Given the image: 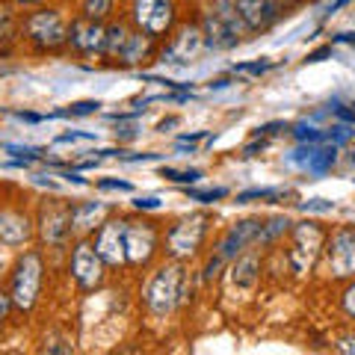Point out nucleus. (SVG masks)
<instances>
[{
	"mask_svg": "<svg viewBox=\"0 0 355 355\" xmlns=\"http://www.w3.org/2000/svg\"><path fill=\"white\" fill-rule=\"evenodd\" d=\"M104 258L98 254V249L92 243L80 240L74 246V254H71V275L74 282L83 287V291H95L98 284L104 282Z\"/></svg>",
	"mask_w": 355,
	"mask_h": 355,
	"instance_id": "7",
	"label": "nucleus"
},
{
	"mask_svg": "<svg viewBox=\"0 0 355 355\" xmlns=\"http://www.w3.org/2000/svg\"><path fill=\"white\" fill-rule=\"evenodd\" d=\"M160 178H169V181H175V184H196L198 178H202V172L198 169H172V166H163Z\"/></svg>",
	"mask_w": 355,
	"mask_h": 355,
	"instance_id": "26",
	"label": "nucleus"
},
{
	"mask_svg": "<svg viewBox=\"0 0 355 355\" xmlns=\"http://www.w3.org/2000/svg\"><path fill=\"white\" fill-rule=\"evenodd\" d=\"M33 234V225L24 214H18V210H0V243L9 249L15 246H24Z\"/></svg>",
	"mask_w": 355,
	"mask_h": 355,
	"instance_id": "17",
	"label": "nucleus"
},
{
	"mask_svg": "<svg viewBox=\"0 0 355 355\" xmlns=\"http://www.w3.org/2000/svg\"><path fill=\"white\" fill-rule=\"evenodd\" d=\"M329 53H331V44H326V48H320L314 53H308V62H320V60H326Z\"/></svg>",
	"mask_w": 355,
	"mask_h": 355,
	"instance_id": "38",
	"label": "nucleus"
},
{
	"mask_svg": "<svg viewBox=\"0 0 355 355\" xmlns=\"http://www.w3.org/2000/svg\"><path fill=\"white\" fill-rule=\"evenodd\" d=\"M18 3H24V6H30V3H39V0H18Z\"/></svg>",
	"mask_w": 355,
	"mask_h": 355,
	"instance_id": "45",
	"label": "nucleus"
},
{
	"mask_svg": "<svg viewBox=\"0 0 355 355\" xmlns=\"http://www.w3.org/2000/svg\"><path fill=\"white\" fill-rule=\"evenodd\" d=\"M128 39H130V33L125 30V24H113V27H107V44H104V53H107V57H119V53L125 51Z\"/></svg>",
	"mask_w": 355,
	"mask_h": 355,
	"instance_id": "21",
	"label": "nucleus"
},
{
	"mask_svg": "<svg viewBox=\"0 0 355 355\" xmlns=\"http://www.w3.org/2000/svg\"><path fill=\"white\" fill-rule=\"evenodd\" d=\"M125 249L130 263H148L157 249V231L148 222H128L125 228Z\"/></svg>",
	"mask_w": 355,
	"mask_h": 355,
	"instance_id": "10",
	"label": "nucleus"
},
{
	"mask_svg": "<svg viewBox=\"0 0 355 355\" xmlns=\"http://www.w3.org/2000/svg\"><path fill=\"white\" fill-rule=\"evenodd\" d=\"M279 130H287L284 121H270V125H261L258 128V137H261V133H279Z\"/></svg>",
	"mask_w": 355,
	"mask_h": 355,
	"instance_id": "37",
	"label": "nucleus"
},
{
	"mask_svg": "<svg viewBox=\"0 0 355 355\" xmlns=\"http://www.w3.org/2000/svg\"><path fill=\"white\" fill-rule=\"evenodd\" d=\"M347 3H349V0H335V3L329 6V12H338V9H340V6H347Z\"/></svg>",
	"mask_w": 355,
	"mask_h": 355,
	"instance_id": "43",
	"label": "nucleus"
},
{
	"mask_svg": "<svg viewBox=\"0 0 355 355\" xmlns=\"http://www.w3.org/2000/svg\"><path fill=\"white\" fill-rule=\"evenodd\" d=\"M323 228L317 222H299L293 228V243H291V263L296 272L311 270V263L317 261L320 249H323Z\"/></svg>",
	"mask_w": 355,
	"mask_h": 355,
	"instance_id": "6",
	"label": "nucleus"
},
{
	"mask_svg": "<svg viewBox=\"0 0 355 355\" xmlns=\"http://www.w3.org/2000/svg\"><path fill=\"white\" fill-rule=\"evenodd\" d=\"M335 151H338V146H331V142H320V146H305L302 142V148L293 151L291 163L308 175H323L335 166V160H338Z\"/></svg>",
	"mask_w": 355,
	"mask_h": 355,
	"instance_id": "11",
	"label": "nucleus"
},
{
	"mask_svg": "<svg viewBox=\"0 0 355 355\" xmlns=\"http://www.w3.org/2000/svg\"><path fill=\"white\" fill-rule=\"evenodd\" d=\"M69 42L80 53H101L107 44V30L101 27V21H92V18L74 21L69 27Z\"/></svg>",
	"mask_w": 355,
	"mask_h": 355,
	"instance_id": "14",
	"label": "nucleus"
},
{
	"mask_svg": "<svg viewBox=\"0 0 355 355\" xmlns=\"http://www.w3.org/2000/svg\"><path fill=\"white\" fill-rule=\"evenodd\" d=\"M291 225L293 222L287 219V216H272L266 225L261 228V237H258V243H272L279 234H284V231H291Z\"/></svg>",
	"mask_w": 355,
	"mask_h": 355,
	"instance_id": "24",
	"label": "nucleus"
},
{
	"mask_svg": "<svg viewBox=\"0 0 355 355\" xmlns=\"http://www.w3.org/2000/svg\"><path fill=\"white\" fill-rule=\"evenodd\" d=\"M261 272V258L258 254H237V263L231 270V279H234L237 287H254Z\"/></svg>",
	"mask_w": 355,
	"mask_h": 355,
	"instance_id": "19",
	"label": "nucleus"
},
{
	"mask_svg": "<svg viewBox=\"0 0 355 355\" xmlns=\"http://www.w3.org/2000/svg\"><path fill=\"white\" fill-rule=\"evenodd\" d=\"M279 196H284V187H254V190L237 193V205L258 202V198H279Z\"/></svg>",
	"mask_w": 355,
	"mask_h": 355,
	"instance_id": "25",
	"label": "nucleus"
},
{
	"mask_svg": "<svg viewBox=\"0 0 355 355\" xmlns=\"http://www.w3.org/2000/svg\"><path fill=\"white\" fill-rule=\"evenodd\" d=\"M42 254L39 252H24L21 261L12 272V302L21 311H30L36 305V296H39V287H42Z\"/></svg>",
	"mask_w": 355,
	"mask_h": 355,
	"instance_id": "2",
	"label": "nucleus"
},
{
	"mask_svg": "<svg viewBox=\"0 0 355 355\" xmlns=\"http://www.w3.org/2000/svg\"><path fill=\"white\" fill-rule=\"evenodd\" d=\"M21 121H44L48 116H39V113H15Z\"/></svg>",
	"mask_w": 355,
	"mask_h": 355,
	"instance_id": "41",
	"label": "nucleus"
},
{
	"mask_svg": "<svg viewBox=\"0 0 355 355\" xmlns=\"http://www.w3.org/2000/svg\"><path fill=\"white\" fill-rule=\"evenodd\" d=\"M326 254L335 279L355 275V228H338L326 243Z\"/></svg>",
	"mask_w": 355,
	"mask_h": 355,
	"instance_id": "8",
	"label": "nucleus"
},
{
	"mask_svg": "<svg viewBox=\"0 0 355 355\" xmlns=\"http://www.w3.org/2000/svg\"><path fill=\"white\" fill-rule=\"evenodd\" d=\"M27 36L30 42L36 44L42 51H53L60 48L62 42H69V27H65V21L60 12H53V9H42V12H33L27 18Z\"/></svg>",
	"mask_w": 355,
	"mask_h": 355,
	"instance_id": "4",
	"label": "nucleus"
},
{
	"mask_svg": "<svg viewBox=\"0 0 355 355\" xmlns=\"http://www.w3.org/2000/svg\"><path fill=\"white\" fill-rule=\"evenodd\" d=\"M181 287H184V266L181 263L160 266L146 287V305L151 314H157V317L169 314L178 305V299H181Z\"/></svg>",
	"mask_w": 355,
	"mask_h": 355,
	"instance_id": "1",
	"label": "nucleus"
},
{
	"mask_svg": "<svg viewBox=\"0 0 355 355\" xmlns=\"http://www.w3.org/2000/svg\"><path fill=\"white\" fill-rule=\"evenodd\" d=\"M133 24L148 36H166L175 21V6L172 0H133Z\"/></svg>",
	"mask_w": 355,
	"mask_h": 355,
	"instance_id": "5",
	"label": "nucleus"
},
{
	"mask_svg": "<svg viewBox=\"0 0 355 355\" xmlns=\"http://www.w3.org/2000/svg\"><path fill=\"white\" fill-rule=\"evenodd\" d=\"M228 190L225 187H214V190H190V198L193 202H202V205H214L219 198H225Z\"/></svg>",
	"mask_w": 355,
	"mask_h": 355,
	"instance_id": "28",
	"label": "nucleus"
},
{
	"mask_svg": "<svg viewBox=\"0 0 355 355\" xmlns=\"http://www.w3.org/2000/svg\"><path fill=\"white\" fill-rule=\"evenodd\" d=\"M107 205L104 202H77L71 205V234H86L104 219Z\"/></svg>",
	"mask_w": 355,
	"mask_h": 355,
	"instance_id": "18",
	"label": "nucleus"
},
{
	"mask_svg": "<svg viewBox=\"0 0 355 355\" xmlns=\"http://www.w3.org/2000/svg\"><path fill=\"white\" fill-rule=\"evenodd\" d=\"M202 44H205L202 30H198V27H187V30L178 33L175 42L163 51V62H175V65L190 62L196 53H198V48H202Z\"/></svg>",
	"mask_w": 355,
	"mask_h": 355,
	"instance_id": "16",
	"label": "nucleus"
},
{
	"mask_svg": "<svg viewBox=\"0 0 355 355\" xmlns=\"http://www.w3.org/2000/svg\"><path fill=\"white\" fill-rule=\"evenodd\" d=\"M95 133L89 130H71V133H62V137H57V142H92Z\"/></svg>",
	"mask_w": 355,
	"mask_h": 355,
	"instance_id": "31",
	"label": "nucleus"
},
{
	"mask_svg": "<svg viewBox=\"0 0 355 355\" xmlns=\"http://www.w3.org/2000/svg\"><path fill=\"white\" fill-rule=\"evenodd\" d=\"M275 62H270V60H263V62H237L234 65V71H243V74H254V77H261V74H266L272 69Z\"/></svg>",
	"mask_w": 355,
	"mask_h": 355,
	"instance_id": "29",
	"label": "nucleus"
},
{
	"mask_svg": "<svg viewBox=\"0 0 355 355\" xmlns=\"http://www.w3.org/2000/svg\"><path fill=\"white\" fill-rule=\"evenodd\" d=\"M207 216L205 214H193L181 219L178 225L169 228V234H166V252L172 254V258H193V254L198 252V246H202V240L207 234Z\"/></svg>",
	"mask_w": 355,
	"mask_h": 355,
	"instance_id": "3",
	"label": "nucleus"
},
{
	"mask_svg": "<svg viewBox=\"0 0 355 355\" xmlns=\"http://www.w3.org/2000/svg\"><path fill=\"white\" fill-rule=\"evenodd\" d=\"M15 33H18V21H15L12 6L0 0V44H9L15 39Z\"/></svg>",
	"mask_w": 355,
	"mask_h": 355,
	"instance_id": "22",
	"label": "nucleus"
},
{
	"mask_svg": "<svg viewBox=\"0 0 355 355\" xmlns=\"http://www.w3.org/2000/svg\"><path fill=\"white\" fill-rule=\"evenodd\" d=\"M335 42H343V44H352V42H355V33H340V36H338V39H331V44H335Z\"/></svg>",
	"mask_w": 355,
	"mask_h": 355,
	"instance_id": "42",
	"label": "nucleus"
},
{
	"mask_svg": "<svg viewBox=\"0 0 355 355\" xmlns=\"http://www.w3.org/2000/svg\"><path fill=\"white\" fill-rule=\"evenodd\" d=\"M98 190H121V193H130L133 184H128V181H98Z\"/></svg>",
	"mask_w": 355,
	"mask_h": 355,
	"instance_id": "33",
	"label": "nucleus"
},
{
	"mask_svg": "<svg viewBox=\"0 0 355 355\" xmlns=\"http://www.w3.org/2000/svg\"><path fill=\"white\" fill-rule=\"evenodd\" d=\"M125 228H128V222H104V225L98 228L95 249H98V254L104 258L107 266H119V263H125V261H128Z\"/></svg>",
	"mask_w": 355,
	"mask_h": 355,
	"instance_id": "9",
	"label": "nucleus"
},
{
	"mask_svg": "<svg viewBox=\"0 0 355 355\" xmlns=\"http://www.w3.org/2000/svg\"><path fill=\"white\" fill-rule=\"evenodd\" d=\"M101 110V101H77L65 110H57V113H51L48 119H77V116H92Z\"/></svg>",
	"mask_w": 355,
	"mask_h": 355,
	"instance_id": "23",
	"label": "nucleus"
},
{
	"mask_svg": "<svg viewBox=\"0 0 355 355\" xmlns=\"http://www.w3.org/2000/svg\"><path fill=\"white\" fill-rule=\"evenodd\" d=\"M148 53H151V36H148V33H146V36H142V30H139V33H133V36L128 39L125 51H121L119 57L125 60V62H130V65H133V62L146 60Z\"/></svg>",
	"mask_w": 355,
	"mask_h": 355,
	"instance_id": "20",
	"label": "nucleus"
},
{
	"mask_svg": "<svg viewBox=\"0 0 355 355\" xmlns=\"http://www.w3.org/2000/svg\"><path fill=\"white\" fill-rule=\"evenodd\" d=\"M6 151L9 154H18L24 163H30V160H39L42 154H39V148H30V146H6Z\"/></svg>",
	"mask_w": 355,
	"mask_h": 355,
	"instance_id": "30",
	"label": "nucleus"
},
{
	"mask_svg": "<svg viewBox=\"0 0 355 355\" xmlns=\"http://www.w3.org/2000/svg\"><path fill=\"white\" fill-rule=\"evenodd\" d=\"M42 237L53 243V246H60L71 237V207H44L42 210Z\"/></svg>",
	"mask_w": 355,
	"mask_h": 355,
	"instance_id": "15",
	"label": "nucleus"
},
{
	"mask_svg": "<svg viewBox=\"0 0 355 355\" xmlns=\"http://www.w3.org/2000/svg\"><path fill=\"white\" fill-rule=\"evenodd\" d=\"M338 352H355V338H340L338 340Z\"/></svg>",
	"mask_w": 355,
	"mask_h": 355,
	"instance_id": "39",
	"label": "nucleus"
},
{
	"mask_svg": "<svg viewBox=\"0 0 355 355\" xmlns=\"http://www.w3.org/2000/svg\"><path fill=\"white\" fill-rule=\"evenodd\" d=\"M133 205H137L139 210H160V198H157V196H146V198L139 196Z\"/></svg>",
	"mask_w": 355,
	"mask_h": 355,
	"instance_id": "35",
	"label": "nucleus"
},
{
	"mask_svg": "<svg viewBox=\"0 0 355 355\" xmlns=\"http://www.w3.org/2000/svg\"><path fill=\"white\" fill-rule=\"evenodd\" d=\"M207 133L202 130V133H184V137H178V142H198V139H205Z\"/></svg>",
	"mask_w": 355,
	"mask_h": 355,
	"instance_id": "40",
	"label": "nucleus"
},
{
	"mask_svg": "<svg viewBox=\"0 0 355 355\" xmlns=\"http://www.w3.org/2000/svg\"><path fill=\"white\" fill-rule=\"evenodd\" d=\"M172 125H178V119H166V121H160V130H166V128H172Z\"/></svg>",
	"mask_w": 355,
	"mask_h": 355,
	"instance_id": "44",
	"label": "nucleus"
},
{
	"mask_svg": "<svg viewBox=\"0 0 355 355\" xmlns=\"http://www.w3.org/2000/svg\"><path fill=\"white\" fill-rule=\"evenodd\" d=\"M335 207L326 198H311V202H302V210H317V214H329V210Z\"/></svg>",
	"mask_w": 355,
	"mask_h": 355,
	"instance_id": "32",
	"label": "nucleus"
},
{
	"mask_svg": "<svg viewBox=\"0 0 355 355\" xmlns=\"http://www.w3.org/2000/svg\"><path fill=\"white\" fill-rule=\"evenodd\" d=\"M237 3V12L243 18V24H246V30H270L275 21H279L282 9L275 0H234Z\"/></svg>",
	"mask_w": 355,
	"mask_h": 355,
	"instance_id": "13",
	"label": "nucleus"
},
{
	"mask_svg": "<svg viewBox=\"0 0 355 355\" xmlns=\"http://www.w3.org/2000/svg\"><path fill=\"white\" fill-rule=\"evenodd\" d=\"M343 311H347V317L355 320V284L347 287V293H343Z\"/></svg>",
	"mask_w": 355,
	"mask_h": 355,
	"instance_id": "34",
	"label": "nucleus"
},
{
	"mask_svg": "<svg viewBox=\"0 0 355 355\" xmlns=\"http://www.w3.org/2000/svg\"><path fill=\"white\" fill-rule=\"evenodd\" d=\"M261 228H263L261 219H243V222H237V225H231V231L225 234V240H222V246H219V258L222 261L237 258V254H243L249 246H254L258 237H261Z\"/></svg>",
	"mask_w": 355,
	"mask_h": 355,
	"instance_id": "12",
	"label": "nucleus"
},
{
	"mask_svg": "<svg viewBox=\"0 0 355 355\" xmlns=\"http://www.w3.org/2000/svg\"><path fill=\"white\" fill-rule=\"evenodd\" d=\"M12 293H0V323L9 317V308H12Z\"/></svg>",
	"mask_w": 355,
	"mask_h": 355,
	"instance_id": "36",
	"label": "nucleus"
},
{
	"mask_svg": "<svg viewBox=\"0 0 355 355\" xmlns=\"http://www.w3.org/2000/svg\"><path fill=\"white\" fill-rule=\"evenodd\" d=\"M110 9H113V0H83V15L92 21L107 18Z\"/></svg>",
	"mask_w": 355,
	"mask_h": 355,
	"instance_id": "27",
	"label": "nucleus"
}]
</instances>
